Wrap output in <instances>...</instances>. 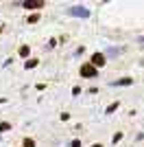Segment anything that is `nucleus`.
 I'll list each match as a JSON object with an SVG mask.
<instances>
[{"label": "nucleus", "mask_w": 144, "mask_h": 147, "mask_svg": "<svg viewBox=\"0 0 144 147\" xmlns=\"http://www.w3.org/2000/svg\"><path fill=\"white\" fill-rule=\"evenodd\" d=\"M92 147H103V145H98V143H96V145H92Z\"/></svg>", "instance_id": "f8f14e48"}, {"label": "nucleus", "mask_w": 144, "mask_h": 147, "mask_svg": "<svg viewBox=\"0 0 144 147\" xmlns=\"http://www.w3.org/2000/svg\"><path fill=\"white\" fill-rule=\"evenodd\" d=\"M37 20H39V16H37V13H33V16H31V18H29V22H31V24H35Z\"/></svg>", "instance_id": "1a4fd4ad"}, {"label": "nucleus", "mask_w": 144, "mask_h": 147, "mask_svg": "<svg viewBox=\"0 0 144 147\" xmlns=\"http://www.w3.org/2000/svg\"><path fill=\"white\" fill-rule=\"evenodd\" d=\"M37 66V59H29L26 61V68H35Z\"/></svg>", "instance_id": "6e6552de"}, {"label": "nucleus", "mask_w": 144, "mask_h": 147, "mask_svg": "<svg viewBox=\"0 0 144 147\" xmlns=\"http://www.w3.org/2000/svg\"><path fill=\"white\" fill-rule=\"evenodd\" d=\"M131 84V79H118V81H114V86H129Z\"/></svg>", "instance_id": "39448f33"}, {"label": "nucleus", "mask_w": 144, "mask_h": 147, "mask_svg": "<svg viewBox=\"0 0 144 147\" xmlns=\"http://www.w3.org/2000/svg\"><path fill=\"white\" fill-rule=\"evenodd\" d=\"M70 13L72 16H81V18H87V16H90V11H87L85 7H72Z\"/></svg>", "instance_id": "7ed1b4c3"}, {"label": "nucleus", "mask_w": 144, "mask_h": 147, "mask_svg": "<svg viewBox=\"0 0 144 147\" xmlns=\"http://www.w3.org/2000/svg\"><path fill=\"white\" fill-rule=\"evenodd\" d=\"M116 108H118V103H111V105H109V108H107V114H111V112H114Z\"/></svg>", "instance_id": "9d476101"}, {"label": "nucleus", "mask_w": 144, "mask_h": 147, "mask_svg": "<svg viewBox=\"0 0 144 147\" xmlns=\"http://www.w3.org/2000/svg\"><path fill=\"white\" fill-rule=\"evenodd\" d=\"M24 147H35V141H33V138H26V141H24Z\"/></svg>", "instance_id": "0eeeda50"}, {"label": "nucleus", "mask_w": 144, "mask_h": 147, "mask_svg": "<svg viewBox=\"0 0 144 147\" xmlns=\"http://www.w3.org/2000/svg\"><path fill=\"white\" fill-rule=\"evenodd\" d=\"M103 64H105V55H103V53H94V55H92V66L98 68V66H103Z\"/></svg>", "instance_id": "f257e3e1"}, {"label": "nucleus", "mask_w": 144, "mask_h": 147, "mask_svg": "<svg viewBox=\"0 0 144 147\" xmlns=\"http://www.w3.org/2000/svg\"><path fill=\"white\" fill-rule=\"evenodd\" d=\"M24 7H26V9H39V7H44V2L42 0H26Z\"/></svg>", "instance_id": "20e7f679"}, {"label": "nucleus", "mask_w": 144, "mask_h": 147, "mask_svg": "<svg viewBox=\"0 0 144 147\" xmlns=\"http://www.w3.org/2000/svg\"><path fill=\"white\" fill-rule=\"evenodd\" d=\"M9 129V123H0V132H7Z\"/></svg>", "instance_id": "9b49d317"}, {"label": "nucleus", "mask_w": 144, "mask_h": 147, "mask_svg": "<svg viewBox=\"0 0 144 147\" xmlns=\"http://www.w3.org/2000/svg\"><path fill=\"white\" fill-rule=\"evenodd\" d=\"M29 53H31V49H29V46H22V49H20V55H22V57H26Z\"/></svg>", "instance_id": "423d86ee"}, {"label": "nucleus", "mask_w": 144, "mask_h": 147, "mask_svg": "<svg viewBox=\"0 0 144 147\" xmlns=\"http://www.w3.org/2000/svg\"><path fill=\"white\" fill-rule=\"evenodd\" d=\"M81 75H83V77H94L96 68L92 66V64H85V66H81Z\"/></svg>", "instance_id": "f03ea898"}]
</instances>
